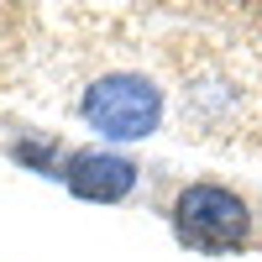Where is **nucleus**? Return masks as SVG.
<instances>
[{"mask_svg": "<svg viewBox=\"0 0 262 262\" xmlns=\"http://www.w3.org/2000/svg\"><path fill=\"white\" fill-rule=\"evenodd\" d=\"M58 184L84 205H126L142 184V168L121 147H69L58 163Z\"/></svg>", "mask_w": 262, "mask_h": 262, "instance_id": "3", "label": "nucleus"}, {"mask_svg": "<svg viewBox=\"0 0 262 262\" xmlns=\"http://www.w3.org/2000/svg\"><path fill=\"white\" fill-rule=\"evenodd\" d=\"M173 242L184 252H200V257H231V252H247L252 247V231H257V210L242 189H231L221 179H194L173 194Z\"/></svg>", "mask_w": 262, "mask_h": 262, "instance_id": "2", "label": "nucleus"}, {"mask_svg": "<svg viewBox=\"0 0 262 262\" xmlns=\"http://www.w3.org/2000/svg\"><path fill=\"white\" fill-rule=\"evenodd\" d=\"M163 116H168V95L142 69H105L79 95V121L100 137V147H131L158 137Z\"/></svg>", "mask_w": 262, "mask_h": 262, "instance_id": "1", "label": "nucleus"}, {"mask_svg": "<svg viewBox=\"0 0 262 262\" xmlns=\"http://www.w3.org/2000/svg\"><path fill=\"white\" fill-rule=\"evenodd\" d=\"M257 221H262V205H257Z\"/></svg>", "mask_w": 262, "mask_h": 262, "instance_id": "4", "label": "nucleus"}]
</instances>
